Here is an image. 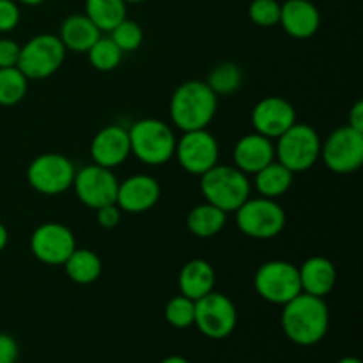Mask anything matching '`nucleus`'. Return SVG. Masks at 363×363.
Instances as JSON below:
<instances>
[{
	"instance_id": "obj_8",
	"label": "nucleus",
	"mask_w": 363,
	"mask_h": 363,
	"mask_svg": "<svg viewBox=\"0 0 363 363\" xmlns=\"http://www.w3.org/2000/svg\"><path fill=\"white\" fill-rule=\"evenodd\" d=\"M255 293L272 305H286L301 293L298 266L289 261H266L254 275Z\"/></svg>"
},
{
	"instance_id": "obj_26",
	"label": "nucleus",
	"mask_w": 363,
	"mask_h": 363,
	"mask_svg": "<svg viewBox=\"0 0 363 363\" xmlns=\"http://www.w3.org/2000/svg\"><path fill=\"white\" fill-rule=\"evenodd\" d=\"M124 0H85V14L101 32H110L126 20Z\"/></svg>"
},
{
	"instance_id": "obj_28",
	"label": "nucleus",
	"mask_w": 363,
	"mask_h": 363,
	"mask_svg": "<svg viewBox=\"0 0 363 363\" xmlns=\"http://www.w3.org/2000/svg\"><path fill=\"white\" fill-rule=\"evenodd\" d=\"M28 80L18 67H0V106H14L23 101Z\"/></svg>"
},
{
	"instance_id": "obj_1",
	"label": "nucleus",
	"mask_w": 363,
	"mask_h": 363,
	"mask_svg": "<svg viewBox=\"0 0 363 363\" xmlns=\"http://www.w3.org/2000/svg\"><path fill=\"white\" fill-rule=\"evenodd\" d=\"M280 323H282L284 333L293 344L301 347L315 346L328 333V305L325 298L300 293L296 298L282 305Z\"/></svg>"
},
{
	"instance_id": "obj_25",
	"label": "nucleus",
	"mask_w": 363,
	"mask_h": 363,
	"mask_svg": "<svg viewBox=\"0 0 363 363\" xmlns=\"http://www.w3.org/2000/svg\"><path fill=\"white\" fill-rule=\"evenodd\" d=\"M62 266L71 282L78 286H91L101 277L103 272L99 255L89 248H74L73 254L66 259Z\"/></svg>"
},
{
	"instance_id": "obj_4",
	"label": "nucleus",
	"mask_w": 363,
	"mask_h": 363,
	"mask_svg": "<svg viewBox=\"0 0 363 363\" xmlns=\"http://www.w3.org/2000/svg\"><path fill=\"white\" fill-rule=\"evenodd\" d=\"M201 194L206 202L223 213H234L252 195V184L247 174L234 165H215L201 176Z\"/></svg>"
},
{
	"instance_id": "obj_39",
	"label": "nucleus",
	"mask_w": 363,
	"mask_h": 363,
	"mask_svg": "<svg viewBox=\"0 0 363 363\" xmlns=\"http://www.w3.org/2000/svg\"><path fill=\"white\" fill-rule=\"evenodd\" d=\"M160 363H191L190 360H188V358H184V357H179V354H172V357H167V358H163L162 362Z\"/></svg>"
},
{
	"instance_id": "obj_21",
	"label": "nucleus",
	"mask_w": 363,
	"mask_h": 363,
	"mask_svg": "<svg viewBox=\"0 0 363 363\" xmlns=\"http://www.w3.org/2000/svg\"><path fill=\"white\" fill-rule=\"evenodd\" d=\"M216 273L213 269L211 262L206 259H191L181 268L177 277V287L179 293L188 296L190 300L197 301L202 296L215 291Z\"/></svg>"
},
{
	"instance_id": "obj_15",
	"label": "nucleus",
	"mask_w": 363,
	"mask_h": 363,
	"mask_svg": "<svg viewBox=\"0 0 363 363\" xmlns=\"http://www.w3.org/2000/svg\"><path fill=\"white\" fill-rule=\"evenodd\" d=\"M250 121L255 133L277 140L284 131L296 123V110L289 99L280 96H266L255 103Z\"/></svg>"
},
{
	"instance_id": "obj_9",
	"label": "nucleus",
	"mask_w": 363,
	"mask_h": 363,
	"mask_svg": "<svg viewBox=\"0 0 363 363\" xmlns=\"http://www.w3.org/2000/svg\"><path fill=\"white\" fill-rule=\"evenodd\" d=\"M74 174L77 169L73 162L60 152H43L27 167V181L30 188L46 197L71 190Z\"/></svg>"
},
{
	"instance_id": "obj_34",
	"label": "nucleus",
	"mask_w": 363,
	"mask_h": 363,
	"mask_svg": "<svg viewBox=\"0 0 363 363\" xmlns=\"http://www.w3.org/2000/svg\"><path fill=\"white\" fill-rule=\"evenodd\" d=\"M121 218H123V211H121L116 202L96 209V220H98L99 227H103V229H116L121 223Z\"/></svg>"
},
{
	"instance_id": "obj_5",
	"label": "nucleus",
	"mask_w": 363,
	"mask_h": 363,
	"mask_svg": "<svg viewBox=\"0 0 363 363\" xmlns=\"http://www.w3.org/2000/svg\"><path fill=\"white\" fill-rule=\"evenodd\" d=\"M321 156V137L311 124L294 123L275 142V160L293 174L311 170Z\"/></svg>"
},
{
	"instance_id": "obj_29",
	"label": "nucleus",
	"mask_w": 363,
	"mask_h": 363,
	"mask_svg": "<svg viewBox=\"0 0 363 363\" xmlns=\"http://www.w3.org/2000/svg\"><path fill=\"white\" fill-rule=\"evenodd\" d=\"M123 50L112 39L103 38V35L87 50L89 64L96 71H101V73H108V71L117 69L121 60H123Z\"/></svg>"
},
{
	"instance_id": "obj_14",
	"label": "nucleus",
	"mask_w": 363,
	"mask_h": 363,
	"mask_svg": "<svg viewBox=\"0 0 363 363\" xmlns=\"http://www.w3.org/2000/svg\"><path fill=\"white\" fill-rule=\"evenodd\" d=\"M77 248V240L69 227L59 222H45L30 234V252L39 262L62 266Z\"/></svg>"
},
{
	"instance_id": "obj_19",
	"label": "nucleus",
	"mask_w": 363,
	"mask_h": 363,
	"mask_svg": "<svg viewBox=\"0 0 363 363\" xmlns=\"http://www.w3.org/2000/svg\"><path fill=\"white\" fill-rule=\"evenodd\" d=\"M234 167L247 176H254L275 160V142L261 133L243 135L233 151Z\"/></svg>"
},
{
	"instance_id": "obj_2",
	"label": "nucleus",
	"mask_w": 363,
	"mask_h": 363,
	"mask_svg": "<svg viewBox=\"0 0 363 363\" xmlns=\"http://www.w3.org/2000/svg\"><path fill=\"white\" fill-rule=\"evenodd\" d=\"M218 110V96L206 80H186L170 96L169 116L177 130H204L213 123Z\"/></svg>"
},
{
	"instance_id": "obj_20",
	"label": "nucleus",
	"mask_w": 363,
	"mask_h": 363,
	"mask_svg": "<svg viewBox=\"0 0 363 363\" xmlns=\"http://www.w3.org/2000/svg\"><path fill=\"white\" fill-rule=\"evenodd\" d=\"M301 293L318 298H326L337 284V268L330 259L312 255L298 268Z\"/></svg>"
},
{
	"instance_id": "obj_42",
	"label": "nucleus",
	"mask_w": 363,
	"mask_h": 363,
	"mask_svg": "<svg viewBox=\"0 0 363 363\" xmlns=\"http://www.w3.org/2000/svg\"><path fill=\"white\" fill-rule=\"evenodd\" d=\"M126 4H142V2H147V0H124Z\"/></svg>"
},
{
	"instance_id": "obj_7",
	"label": "nucleus",
	"mask_w": 363,
	"mask_h": 363,
	"mask_svg": "<svg viewBox=\"0 0 363 363\" xmlns=\"http://www.w3.org/2000/svg\"><path fill=\"white\" fill-rule=\"evenodd\" d=\"M66 60V48L55 34H38L20 48L18 69L27 80H45L55 74Z\"/></svg>"
},
{
	"instance_id": "obj_35",
	"label": "nucleus",
	"mask_w": 363,
	"mask_h": 363,
	"mask_svg": "<svg viewBox=\"0 0 363 363\" xmlns=\"http://www.w3.org/2000/svg\"><path fill=\"white\" fill-rule=\"evenodd\" d=\"M20 48L21 46L14 39H0V67H16L18 59H20Z\"/></svg>"
},
{
	"instance_id": "obj_3",
	"label": "nucleus",
	"mask_w": 363,
	"mask_h": 363,
	"mask_svg": "<svg viewBox=\"0 0 363 363\" xmlns=\"http://www.w3.org/2000/svg\"><path fill=\"white\" fill-rule=\"evenodd\" d=\"M131 155L149 167L165 165L176 152V135L162 119L145 117L128 128Z\"/></svg>"
},
{
	"instance_id": "obj_41",
	"label": "nucleus",
	"mask_w": 363,
	"mask_h": 363,
	"mask_svg": "<svg viewBox=\"0 0 363 363\" xmlns=\"http://www.w3.org/2000/svg\"><path fill=\"white\" fill-rule=\"evenodd\" d=\"M337 363H362V360L357 357H344V358H340Z\"/></svg>"
},
{
	"instance_id": "obj_10",
	"label": "nucleus",
	"mask_w": 363,
	"mask_h": 363,
	"mask_svg": "<svg viewBox=\"0 0 363 363\" xmlns=\"http://www.w3.org/2000/svg\"><path fill=\"white\" fill-rule=\"evenodd\" d=\"M326 169L333 174H353L363 163V131L351 126L333 130L325 142H321V156Z\"/></svg>"
},
{
	"instance_id": "obj_22",
	"label": "nucleus",
	"mask_w": 363,
	"mask_h": 363,
	"mask_svg": "<svg viewBox=\"0 0 363 363\" xmlns=\"http://www.w3.org/2000/svg\"><path fill=\"white\" fill-rule=\"evenodd\" d=\"M103 32L92 23L87 14H71L62 21L59 39L66 52L87 53V50L101 38Z\"/></svg>"
},
{
	"instance_id": "obj_38",
	"label": "nucleus",
	"mask_w": 363,
	"mask_h": 363,
	"mask_svg": "<svg viewBox=\"0 0 363 363\" xmlns=\"http://www.w3.org/2000/svg\"><path fill=\"white\" fill-rule=\"evenodd\" d=\"M7 243H9V230H7V227L0 222V252L7 247Z\"/></svg>"
},
{
	"instance_id": "obj_24",
	"label": "nucleus",
	"mask_w": 363,
	"mask_h": 363,
	"mask_svg": "<svg viewBox=\"0 0 363 363\" xmlns=\"http://www.w3.org/2000/svg\"><path fill=\"white\" fill-rule=\"evenodd\" d=\"M227 223V213L218 209L216 206L209 204V202H202L195 208L190 209L186 216V227L194 236L201 238V240H209L215 238L223 230Z\"/></svg>"
},
{
	"instance_id": "obj_40",
	"label": "nucleus",
	"mask_w": 363,
	"mask_h": 363,
	"mask_svg": "<svg viewBox=\"0 0 363 363\" xmlns=\"http://www.w3.org/2000/svg\"><path fill=\"white\" fill-rule=\"evenodd\" d=\"M18 4H23V6H28V7H34V6H41L45 0H16Z\"/></svg>"
},
{
	"instance_id": "obj_33",
	"label": "nucleus",
	"mask_w": 363,
	"mask_h": 363,
	"mask_svg": "<svg viewBox=\"0 0 363 363\" xmlns=\"http://www.w3.org/2000/svg\"><path fill=\"white\" fill-rule=\"evenodd\" d=\"M20 6L16 0H0V32L14 30L20 23Z\"/></svg>"
},
{
	"instance_id": "obj_23",
	"label": "nucleus",
	"mask_w": 363,
	"mask_h": 363,
	"mask_svg": "<svg viewBox=\"0 0 363 363\" xmlns=\"http://www.w3.org/2000/svg\"><path fill=\"white\" fill-rule=\"evenodd\" d=\"M294 174L289 169L273 160L269 165L254 174V186L261 197L280 199L293 188Z\"/></svg>"
},
{
	"instance_id": "obj_12",
	"label": "nucleus",
	"mask_w": 363,
	"mask_h": 363,
	"mask_svg": "<svg viewBox=\"0 0 363 363\" xmlns=\"http://www.w3.org/2000/svg\"><path fill=\"white\" fill-rule=\"evenodd\" d=\"M174 156L179 162V167L191 176H199L208 172L220 160L218 140L208 128L204 130L184 131L176 142Z\"/></svg>"
},
{
	"instance_id": "obj_17",
	"label": "nucleus",
	"mask_w": 363,
	"mask_h": 363,
	"mask_svg": "<svg viewBox=\"0 0 363 363\" xmlns=\"http://www.w3.org/2000/svg\"><path fill=\"white\" fill-rule=\"evenodd\" d=\"M89 152L92 163L99 167L113 170L123 165L131 155L128 128H123L121 124H108L101 128L92 138Z\"/></svg>"
},
{
	"instance_id": "obj_32",
	"label": "nucleus",
	"mask_w": 363,
	"mask_h": 363,
	"mask_svg": "<svg viewBox=\"0 0 363 363\" xmlns=\"http://www.w3.org/2000/svg\"><path fill=\"white\" fill-rule=\"evenodd\" d=\"M248 18L257 27H275L280 21V2L279 0H252L248 6Z\"/></svg>"
},
{
	"instance_id": "obj_16",
	"label": "nucleus",
	"mask_w": 363,
	"mask_h": 363,
	"mask_svg": "<svg viewBox=\"0 0 363 363\" xmlns=\"http://www.w3.org/2000/svg\"><path fill=\"white\" fill-rule=\"evenodd\" d=\"M162 197V186L156 177L149 174H133L124 181H119L116 204L123 213L140 215L147 213L158 204Z\"/></svg>"
},
{
	"instance_id": "obj_13",
	"label": "nucleus",
	"mask_w": 363,
	"mask_h": 363,
	"mask_svg": "<svg viewBox=\"0 0 363 363\" xmlns=\"http://www.w3.org/2000/svg\"><path fill=\"white\" fill-rule=\"evenodd\" d=\"M71 188L85 208L96 211L103 206L116 202L119 179L113 174V170L91 163V165H85L80 170H77Z\"/></svg>"
},
{
	"instance_id": "obj_6",
	"label": "nucleus",
	"mask_w": 363,
	"mask_h": 363,
	"mask_svg": "<svg viewBox=\"0 0 363 363\" xmlns=\"http://www.w3.org/2000/svg\"><path fill=\"white\" fill-rule=\"evenodd\" d=\"M234 213L238 229L252 240H273L286 229L287 215L275 199L248 197Z\"/></svg>"
},
{
	"instance_id": "obj_18",
	"label": "nucleus",
	"mask_w": 363,
	"mask_h": 363,
	"mask_svg": "<svg viewBox=\"0 0 363 363\" xmlns=\"http://www.w3.org/2000/svg\"><path fill=\"white\" fill-rule=\"evenodd\" d=\"M284 32L293 39H311L321 27V13L311 0H286L280 4V21Z\"/></svg>"
},
{
	"instance_id": "obj_36",
	"label": "nucleus",
	"mask_w": 363,
	"mask_h": 363,
	"mask_svg": "<svg viewBox=\"0 0 363 363\" xmlns=\"http://www.w3.org/2000/svg\"><path fill=\"white\" fill-rule=\"evenodd\" d=\"M20 357V346L9 333H0V363H16Z\"/></svg>"
},
{
	"instance_id": "obj_27",
	"label": "nucleus",
	"mask_w": 363,
	"mask_h": 363,
	"mask_svg": "<svg viewBox=\"0 0 363 363\" xmlns=\"http://www.w3.org/2000/svg\"><path fill=\"white\" fill-rule=\"evenodd\" d=\"M206 84L211 87L216 96H230L240 91L243 85V71L236 62H220L209 71Z\"/></svg>"
},
{
	"instance_id": "obj_30",
	"label": "nucleus",
	"mask_w": 363,
	"mask_h": 363,
	"mask_svg": "<svg viewBox=\"0 0 363 363\" xmlns=\"http://www.w3.org/2000/svg\"><path fill=\"white\" fill-rule=\"evenodd\" d=\"M165 319L172 328L186 330L195 323V301L184 294L170 298L165 305Z\"/></svg>"
},
{
	"instance_id": "obj_31",
	"label": "nucleus",
	"mask_w": 363,
	"mask_h": 363,
	"mask_svg": "<svg viewBox=\"0 0 363 363\" xmlns=\"http://www.w3.org/2000/svg\"><path fill=\"white\" fill-rule=\"evenodd\" d=\"M108 38L123 50V53L135 52L142 46L144 43V30L140 25L133 20H123L116 28L108 32Z\"/></svg>"
},
{
	"instance_id": "obj_37",
	"label": "nucleus",
	"mask_w": 363,
	"mask_h": 363,
	"mask_svg": "<svg viewBox=\"0 0 363 363\" xmlns=\"http://www.w3.org/2000/svg\"><path fill=\"white\" fill-rule=\"evenodd\" d=\"M347 126L354 128V130L363 131V101L358 99L350 110V116H347Z\"/></svg>"
},
{
	"instance_id": "obj_11",
	"label": "nucleus",
	"mask_w": 363,
	"mask_h": 363,
	"mask_svg": "<svg viewBox=\"0 0 363 363\" xmlns=\"http://www.w3.org/2000/svg\"><path fill=\"white\" fill-rule=\"evenodd\" d=\"M195 326L204 337L222 340L238 326V308L227 294L211 291L195 301Z\"/></svg>"
}]
</instances>
